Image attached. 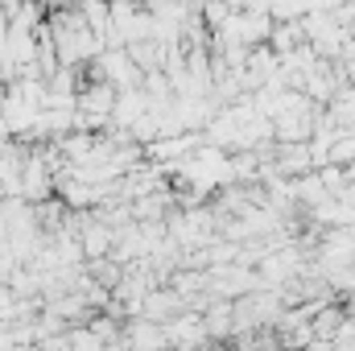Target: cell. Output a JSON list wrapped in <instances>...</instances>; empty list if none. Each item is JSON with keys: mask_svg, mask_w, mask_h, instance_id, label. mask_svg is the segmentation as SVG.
Instances as JSON below:
<instances>
[{"mask_svg": "<svg viewBox=\"0 0 355 351\" xmlns=\"http://www.w3.org/2000/svg\"><path fill=\"white\" fill-rule=\"evenodd\" d=\"M297 273H302V252H297V248L261 252V261H257V277H261L265 289H281V285H289Z\"/></svg>", "mask_w": 355, "mask_h": 351, "instance_id": "cell-1", "label": "cell"}, {"mask_svg": "<svg viewBox=\"0 0 355 351\" xmlns=\"http://www.w3.org/2000/svg\"><path fill=\"white\" fill-rule=\"evenodd\" d=\"M355 261V232L352 228H331L327 240L318 244V273L327 268H339V264Z\"/></svg>", "mask_w": 355, "mask_h": 351, "instance_id": "cell-2", "label": "cell"}, {"mask_svg": "<svg viewBox=\"0 0 355 351\" xmlns=\"http://www.w3.org/2000/svg\"><path fill=\"white\" fill-rule=\"evenodd\" d=\"M145 112H149L145 87H120L116 91V103H112V124H116V128H132Z\"/></svg>", "mask_w": 355, "mask_h": 351, "instance_id": "cell-3", "label": "cell"}, {"mask_svg": "<svg viewBox=\"0 0 355 351\" xmlns=\"http://www.w3.org/2000/svg\"><path fill=\"white\" fill-rule=\"evenodd\" d=\"M162 327H166V343H202L207 339V323L198 318V314H170V318H162Z\"/></svg>", "mask_w": 355, "mask_h": 351, "instance_id": "cell-4", "label": "cell"}, {"mask_svg": "<svg viewBox=\"0 0 355 351\" xmlns=\"http://www.w3.org/2000/svg\"><path fill=\"white\" fill-rule=\"evenodd\" d=\"M310 215H314V223H322V228H352L355 223V211L343 198H335V194L318 198V203L310 207Z\"/></svg>", "mask_w": 355, "mask_h": 351, "instance_id": "cell-5", "label": "cell"}, {"mask_svg": "<svg viewBox=\"0 0 355 351\" xmlns=\"http://www.w3.org/2000/svg\"><path fill=\"white\" fill-rule=\"evenodd\" d=\"M128 339H132L137 348H162V343H166V327H162L157 318H132Z\"/></svg>", "mask_w": 355, "mask_h": 351, "instance_id": "cell-6", "label": "cell"}, {"mask_svg": "<svg viewBox=\"0 0 355 351\" xmlns=\"http://www.w3.org/2000/svg\"><path fill=\"white\" fill-rule=\"evenodd\" d=\"M265 8L272 21H297L306 12V0H265Z\"/></svg>", "mask_w": 355, "mask_h": 351, "instance_id": "cell-7", "label": "cell"}, {"mask_svg": "<svg viewBox=\"0 0 355 351\" xmlns=\"http://www.w3.org/2000/svg\"><path fill=\"white\" fill-rule=\"evenodd\" d=\"M339 4H343V0H306V12H310V8H318V12H335Z\"/></svg>", "mask_w": 355, "mask_h": 351, "instance_id": "cell-8", "label": "cell"}]
</instances>
